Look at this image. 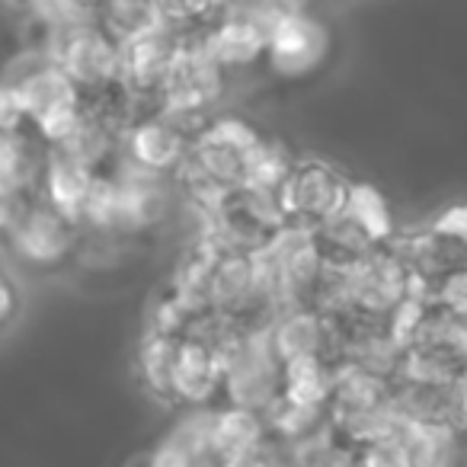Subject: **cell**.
<instances>
[{"label":"cell","mask_w":467,"mask_h":467,"mask_svg":"<svg viewBox=\"0 0 467 467\" xmlns=\"http://www.w3.org/2000/svg\"><path fill=\"white\" fill-rule=\"evenodd\" d=\"M16 90L26 125L46 141V148H65L87 122V99L65 71L52 65L39 48L14 61L0 74Z\"/></svg>","instance_id":"obj_1"},{"label":"cell","mask_w":467,"mask_h":467,"mask_svg":"<svg viewBox=\"0 0 467 467\" xmlns=\"http://www.w3.org/2000/svg\"><path fill=\"white\" fill-rule=\"evenodd\" d=\"M260 141L263 135L244 119H212L189 144L180 180L199 205L212 208L224 192L247 186L250 163Z\"/></svg>","instance_id":"obj_2"},{"label":"cell","mask_w":467,"mask_h":467,"mask_svg":"<svg viewBox=\"0 0 467 467\" xmlns=\"http://www.w3.org/2000/svg\"><path fill=\"white\" fill-rule=\"evenodd\" d=\"M42 55L84 93V99L122 87V48L99 29L97 20L42 29Z\"/></svg>","instance_id":"obj_3"},{"label":"cell","mask_w":467,"mask_h":467,"mask_svg":"<svg viewBox=\"0 0 467 467\" xmlns=\"http://www.w3.org/2000/svg\"><path fill=\"white\" fill-rule=\"evenodd\" d=\"M224 93H227V71L208 52L205 36L180 39V55H176V65L170 71V80L163 87V97L157 103V109L173 119V122H180L189 135H195L189 125L192 122L208 125L205 112L212 106H218L224 99Z\"/></svg>","instance_id":"obj_4"},{"label":"cell","mask_w":467,"mask_h":467,"mask_svg":"<svg viewBox=\"0 0 467 467\" xmlns=\"http://www.w3.org/2000/svg\"><path fill=\"white\" fill-rule=\"evenodd\" d=\"M352 182L333 163L320 157H298L275 192V202L288 227L314 234L343 212Z\"/></svg>","instance_id":"obj_5"},{"label":"cell","mask_w":467,"mask_h":467,"mask_svg":"<svg viewBox=\"0 0 467 467\" xmlns=\"http://www.w3.org/2000/svg\"><path fill=\"white\" fill-rule=\"evenodd\" d=\"M208 214H212L214 237H221L227 247L241 254H260L288 227L275 195L250 186L224 192L208 208Z\"/></svg>","instance_id":"obj_6"},{"label":"cell","mask_w":467,"mask_h":467,"mask_svg":"<svg viewBox=\"0 0 467 467\" xmlns=\"http://www.w3.org/2000/svg\"><path fill=\"white\" fill-rule=\"evenodd\" d=\"M330 55V29L301 7L273 4L266 65L279 78H305Z\"/></svg>","instance_id":"obj_7"},{"label":"cell","mask_w":467,"mask_h":467,"mask_svg":"<svg viewBox=\"0 0 467 467\" xmlns=\"http://www.w3.org/2000/svg\"><path fill=\"white\" fill-rule=\"evenodd\" d=\"M10 250L20 256L26 266L36 269H58L78 254L80 224L48 202L33 199L26 212L20 214L16 227L7 234Z\"/></svg>","instance_id":"obj_8"},{"label":"cell","mask_w":467,"mask_h":467,"mask_svg":"<svg viewBox=\"0 0 467 467\" xmlns=\"http://www.w3.org/2000/svg\"><path fill=\"white\" fill-rule=\"evenodd\" d=\"M192 138L195 135H189L180 122L163 116L161 109L141 112L122 135V161L150 176L170 180L186 167Z\"/></svg>","instance_id":"obj_9"},{"label":"cell","mask_w":467,"mask_h":467,"mask_svg":"<svg viewBox=\"0 0 467 467\" xmlns=\"http://www.w3.org/2000/svg\"><path fill=\"white\" fill-rule=\"evenodd\" d=\"M221 388H224V358H221V346L214 333H208L205 320H202L199 330L176 343L173 403L182 410L212 407Z\"/></svg>","instance_id":"obj_10"},{"label":"cell","mask_w":467,"mask_h":467,"mask_svg":"<svg viewBox=\"0 0 467 467\" xmlns=\"http://www.w3.org/2000/svg\"><path fill=\"white\" fill-rule=\"evenodd\" d=\"M269 7H221L218 20L205 33V46L227 74L266 61L269 46Z\"/></svg>","instance_id":"obj_11"},{"label":"cell","mask_w":467,"mask_h":467,"mask_svg":"<svg viewBox=\"0 0 467 467\" xmlns=\"http://www.w3.org/2000/svg\"><path fill=\"white\" fill-rule=\"evenodd\" d=\"M180 55V36L170 29L138 39L122 48V87L135 103H161L163 87ZM157 109V106H154Z\"/></svg>","instance_id":"obj_12"},{"label":"cell","mask_w":467,"mask_h":467,"mask_svg":"<svg viewBox=\"0 0 467 467\" xmlns=\"http://www.w3.org/2000/svg\"><path fill=\"white\" fill-rule=\"evenodd\" d=\"M99 173H93L84 161L71 154L65 148H46L39 170V186H36V199L48 202L52 208H58L61 214L74 218L80 224V212L84 202L90 195L93 182Z\"/></svg>","instance_id":"obj_13"},{"label":"cell","mask_w":467,"mask_h":467,"mask_svg":"<svg viewBox=\"0 0 467 467\" xmlns=\"http://www.w3.org/2000/svg\"><path fill=\"white\" fill-rule=\"evenodd\" d=\"M266 337L282 365L301 362V358H324V362H330L327 358L330 320H327L324 311H314V307H285L266 327Z\"/></svg>","instance_id":"obj_14"},{"label":"cell","mask_w":467,"mask_h":467,"mask_svg":"<svg viewBox=\"0 0 467 467\" xmlns=\"http://www.w3.org/2000/svg\"><path fill=\"white\" fill-rule=\"evenodd\" d=\"M416 260L439 273L467 269V205L451 208L422 237H416Z\"/></svg>","instance_id":"obj_15"},{"label":"cell","mask_w":467,"mask_h":467,"mask_svg":"<svg viewBox=\"0 0 467 467\" xmlns=\"http://www.w3.org/2000/svg\"><path fill=\"white\" fill-rule=\"evenodd\" d=\"M97 23L119 48L167 29L163 4H109V7H97Z\"/></svg>","instance_id":"obj_16"},{"label":"cell","mask_w":467,"mask_h":467,"mask_svg":"<svg viewBox=\"0 0 467 467\" xmlns=\"http://www.w3.org/2000/svg\"><path fill=\"white\" fill-rule=\"evenodd\" d=\"M176 343L180 339L163 337V333L148 330L138 349V375H141L144 388L161 400L173 403V358H176Z\"/></svg>","instance_id":"obj_17"},{"label":"cell","mask_w":467,"mask_h":467,"mask_svg":"<svg viewBox=\"0 0 467 467\" xmlns=\"http://www.w3.org/2000/svg\"><path fill=\"white\" fill-rule=\"evenodd\" d=\"M33 199H36V195L20 192V189L7 186V182H0V234H4V237L14 231L16 221H20V214L26 212V205Z\"/></svg>","instance_id":"obj_18"},{"label":"cell","mask_w":467,"mask_h":467,"mask_svg":"<svg viewBox=\"0 0 467 467\" xmlns=\"http://www.w3.org/2000/svg\"><path fill=\"white\" fill-rule=\"evenodd\" d=\"M20 314V288L10 279V273L0 269V330H7Z\"/></svg>","instance_id":"obj_19"},{"label":"cell","mask_w":467,"mask_h":467,"mask_svg":"<svg viewBox=\"0 0 467 467\" xmlns=\"http://www.w3.org/2000/svg\"><path fill=\"white\" fill-rule=\"evenodd\" d=\"M458 410H461V416L467 420V378L461 381V388H458Z\"/></svg>","instance_id":"obj_20"}]
</instances>
